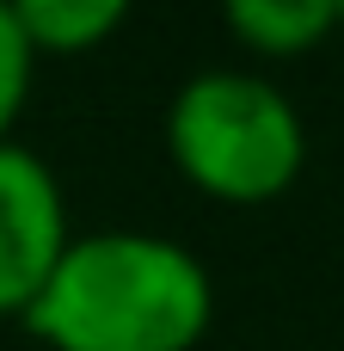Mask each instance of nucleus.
<instances>
[{
	"label": "nucleus",
	"mask_w": 344,
	"mask_h": 351,
	"mask_svg": "<svg viewBox=\"0 0 344 351\" xmlns=\"http://www.w3.org/2000/svg\"><path fill=\"white\" fill-rule=\"evenodd\" d=\"M215 321L209 265L154 228L74 234L25 327L49 351H197Z\"/></svg>",
	"instance_id": "1"
},
{
	"label": "nucleus",
	"mask_w": 344,
	"mask_h": 351,
	"mask_svg": "<svg viewBox=\"0 0 344 351\" xmlns=\"http://www.w3.org/2000/svg\"><path fill=\"white\" fill-rule=\"evenodd\" d=\"M166 154L178 179L215 204H277L308 167L295 99L259 68H197L166 105Z\"/></svg>",
	"instance_id": "2"
},
{
	"label": "nucleus",
	"mask_w": 344,
	"mask_h": 351,
	"mask_svg": "<svg viewBox=\"0 0 344 351\" xmlns=\"http://www.w3.org/2000/svg\"><path fill=\"white\" fill-rule=\"evenodd\" d=\"M68 191L55 167L18 136L0 142V321H25L55 259L68 253Z\"/></svg>",
	"instance_id": "3"
},
{
	"label": "nucleus",
	"mask_w": 344,
	"mask_h": 351,
	"mask_svg": "<svg viewBox=\"0 0 344 351\" xmlns=\"http://www.w3.org/2000/svg\"><path fill=\"white\" fill-rule=\"evenodd\" d=\"M222 25L240 49L265 62H295V56H314L339 31V0H234Z\"/></svg>",
	"instance_id": "4"
},
{
	"label": "nucleus",
	"mask_w": 344,
	"mask_h": 351,
	"mask_svg": "<svg viewBox=\"0 0 344 351\" xmlns=\"http://www.w3.org/2000/svg\"><path fill=\"white\" fill-rule=\"evenodd\" d=\"M37 62L43 56H86L98 43H111V31L129 19L123 0H18L12 6Z\"/></svg>",
	"instance_id": "5"
},
{
	"label": "nucleus",
	"mask_w": 344,
	"mask_h": 351,
	"mask_svg": "<svg viewBox=\"0 0 344 351\" xmlns=\"http://www.w3.org/2000/svg\"><path fill=\"white\" fill-rule=\"evenodd\" d=\"M31 80H37V49H31V37H25L18 12L0 0V142H12L18 117H25Z\"/></svg>",
	"instance_id": "6"
},
{
	"label": "nucleus",
	"mask_w": 344,
	"mask_h": 351,
	"mask_svg": "<svg viewBox=\"0 0 344 351\" xmlns=\"http://www.w3.org/2000/svg\"><path fill=\"white\" fill-rule=\"evenodd\" d=\"M339 31H344V0H339Z\"/></svg>",
	"instance_id": "7"
}]
</instances>
